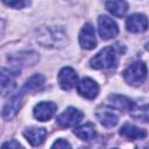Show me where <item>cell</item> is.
<instances>
[{"mask_svg": "<svg viewBox=\"0 0 149 149\" xmlns=\"http://www.w3.org/2000/svg\"><path fill=\"white\" fill-rule=\"evenodd\" d=\"M36 41L43 48L59 49L69 43V37L66 35V31L62 27L47 26L37 29Z\"/></svg>", "mask_w": 149, "mask_h": 149, "instance_id": "cell-1", "label": "cell"}, {"mask_svg": "<svg viewBox=\"0 0 149 149\" xmlns=\"http://www.w3.org/2000/svg\"><path fill=\"white\" fill-rule=\"evenodd\" d=\"M118 50L115 45H108L97 52L91 59L90 65L95 70L112 69L118 64Z\"/></svg>", "mask_w": 149, "mask_h": 149, "instance_id": "cell-2", "label": "cell"}, {"mask_svg": "<svg viewBox=\"0 0 149 149\" xmlns=\"http://www.w3.org/2000/svg\"><path fill=\"white\" fill-rule=\"evenodd\" d=\"M122 76L128 85L140 86L147 78V65L143 62H135L123 71Z\"/></svg>", "mask_w": 149, "mask_h": 149, "instance_id": "cell-3", "label": "cell"}, {"mask_svg": "<svg viewBox=\"0 0 149 149\" xmlns=\"http://www.w3.org/2000/svg\"><path fill=\"white\" fill-rule=\"evenodd\" d=\"M83 119H84V113L80 109L76 107H68L57 116L56 121L61 127L69 128L79 125Z\"/></svg>", "mask_w": 149, "mask_h": 149, "instance_id": "cell-4", "label": "cell"}, {"mask_svg": "<svg viewBox=\"0 0 149 149\" xmlns=\"http://www.w3.org/2000/svg\"><path fill=\"white\" fill-rule=\"evenodd\" d=\"M98 31L102 40L107 41L115 37L119 34V27L116 22L107 15H100L98 17Z\"/></svg>", "mask_w": 149, "mask_h": 149, "instance_id": "cell-5", "label": "cell"}, {"mask_svg": "<svg viewBox=\"0 0 149 149\" xmlns=\"http://www.w3.org/2000/svg\"><path fill=\"white\" fill-rule=\"evenodd\" d=\"M57 111V105L52 101H41L34 106L33 115L37 121L45 122L50 120Z\"/></svg>", "mask_w": 149, "mask_h": 149, "instance_id": "cell-6", "label": "cell"}, {"mask_svg": "<svg viewBox=\"0 0 149 149\" xmlns=\"http://www.w3.org/2000/svg\"><path fill=\"white\" fill-rule=\"evenodd\" d=\"M57 80H58V85L62 90L70 91L77 85L78 74L72 68L65 66V68H62L59 70L58 76H57Z\"/></svg>", "mask_w": 149, "mask_h": 149, "instance_id": "cell-7", "label": "cell"}, {"mask_svg": "<svg viewBox=\"0 0 149 149\" xmlns=\"http://www.w3.org/2000/svg\"><path fill=\"white\" fill-rule=\"evenodd\" d=\"M99 85L95 80H93L92 78H83L79 83H77V92L80 97L85 98V99H94L98 97L99 94Z\"/></svg>", "mask_w": 149, "mask_h": 149, "instance_id": "cell-8", "label": "cell"}, {"mask_svg": "<svg viewBox=\"0 0 149 149\" xmlns=\"http://www.w3.org/2000/svg\"><path fill=\"white\" fill-rule=\"evenodd\" d=\"M79 44L83 49L91 50L95 48L97 45V37H95V30L94 27L91 23H86L83 26V28L79 31Z\"/></svg>", "mask_w": 149, "mask_h": 149, "instance_id": "cell-9", "label": "cell"}, {"mask_svg": "<svg viewBox=\"0 0 149 149\" xmlns=\"http://www.w3.org/2000/svg\"><path fill=\"white\" fill-rule=\"evenodd\" d=\"M47 129L43 127H36V126H30L27 127L23 130V136L26 137V140L33 146V147H37L40 144H42L47 137Z\"/></svg>", "mask_w": 149, "mask_h": 149, "instance_id": "cell-10", "label": "cell"}, {"mask_svg": "<svg viewBox=\"0 0 149 149\" xmlns=\"http://www.w3.org/2000/svg\"><path fill=\"white\" fill-rule=\"evenodd\" d=\"M126 28L129 33L133 34L146 31L148 28L147 16L143 14H132L126 20Z\"/></svg>", "mask_w": 149, "mask_h": 149, "instance_id": "cell-11", "label": "cell"}, {"mask_svg": "<svg viewBox=\"0 0 149 149\" xmlns=\"http://www.w3.org/2000/svg\"><path fill=\"white\" fill-rule=\"evenodd\" d=\"M22 97H23V93L19 92V93L14 94L6 102V105L3 106L2 111H1V115L5 120H10L17 114V112L22 105Z\"/></svg>", "mask_w": 149, "mask_h": 149, "instance_id": "cell-12", "label": "cell"}, {"mask_svg": "<svg viewBox=\"0 0 149 149\" xmlns=\"http://www.w3.org/2000/svg\"><path fill=\"white\" fill-rule=\"evenodd\" d=\"M106 105L114 109H119V111H130L134 105V101L130 100L126 95L109 94L106 99Z\"/></svg>", "mask_w": 149, "mask_h": 149, "instance_id": "cell-13", "label": "cell"}, {"mask_svg": "<svg viewBox=\"0 0 149 149\" xmlns=\"http://www.w3.org/2000/svg\"><path fill=\"white\" fill-rule=\"evenodd\" d=\"M119 134L121 136H123L125 139L127 140H130V141H135V140H142L147 136V132L146 129L143 128H140V127H136L134 125H123L121 128H120V132Z\"/></svg>", "mask_w": 149, "mask_h": 149, "instance_id": "cell-14", "label": "cell"}, {"mask_svg": "<svg viewBox=\"0 0 149 149\" xmlns=\"http://www.w3.org/2000/svg\"><path fill=\"white\" fill-rule=\"evenodd\" d=\"M95 116H97L98 121L106 128H112V127L116 126L118 120H119L118 115L107 108H98L95 112Z\"/></svg>", "mask_w": 149, "mask_h": 149, "instance_id": "cell-15", "label": "cell"}, {"mask_svg": "<svg viewBox=\"0 0 149 149\" xmlns=\"http://www.w3.org/2000/svg\"><path fill=\"white\" fill-rule=\"evenodd\" d=\"M43 86H44V76H42L41 73H35L24 83L21 92L23 94L24 93H35V92H38L40 90H42Z\"/></svg>", "mask_w": 149, "mask_h": 149, "instance_id": "cell-16", "label": "cell"}, {"mask_svg": "<svg viewBox=\"0 0 149 149\" xmlns=\"http://www.w3.org/2000/svg\"><path fill=\"white\" fill-rule=\"evenodd\" d=\"M10 62L14 63L13 68L19 69V66H26V65H31L34 64L36 61H38V55L35 54V52H20L17 54V56H14V57H10L9 58Z\"/></svg>", "mask_w": 149, "mask_h": 149, "instance_id": "cell-17", "label": "cell"}, {"mask_svg": "<svg viewBox=\"0 0 149 149\" xmlns=\"http://www.w3.org/2000/svg\"><path fill=\"white\" fill-rule=\"evenodd\" d=\"M73 134L83 141H91L97 136V130H95V127L93 123L87 122V123L76 127L73 129Z\"/></svg>", "mask_w": 149, "mask_h": 149, "instance_id": "cell-18", "label": "cell"}, {"mask_svg": "<svg viewBox=\"0 0 149 149\" xmlns=\"http://www.w3.org/2000/svg\"><path fill=\"white\" fill-rule=\"evenodd\" d=\"M20 73V70L15 68H0V85L5 88L15 84V78Z\"/></svg>", "mask_w": 149, "mask_h": 149, "instance_id": "cell-19", "label": "cell"}, {"mask_svg": "<svg viewBox=\"0 0 149 149\" xmlns=\"http://www.w3.org/2000/svg\"><path fill=\"white\" fill-rule=\"evenodd\" d=\"M105 7L106 9L114 16H118V17H121L123 16L127 10H128V3L126 1H122V0H118V1H107L105 3Z\"/></svg>", "mask_w": 149, "mask_h": 149, "instance_id": "cell-20", "label": "cell"}, {"mask_svg": "<svg viewBox=\"0 0 149 149\" xmlns=\"http://www.w3.org/2000/svg\"><path fill=\"white\" fill-rule=\"evenodd\" d=\"M129 112H130L132 118L140 120L142 122L148 121V105H147V102H144L143 105H139V104L134 102V105Z\"/></svg>", "mask_w": 149, "mask_h": 149, "instance_id": "cell-21", "label": "cell"}, {"mask_svg": "<svg viewBox=\"0 0 149 149\" xmlns=\"http://www.w3.org/2000/svg\"><path fill=\"white\" fill-rule=\"evenodd\" d=\"M3 3L8 7L15 8V9H22L24 7H28L30 5L29 1H22V0H16V1H3Z\"/></svg>", "mask_w": 149, "mask_h": 149, "instance_id": "cell-22", "label": "cell"}, {"mask_svg": "<svg viewBox=\"0 0 149 149\" xmlns=\"http://www.w3.org/2000/svg\"><path fill=\"white\" fill-rule=\"evenodd\" d=\"M50 149H72V147H71V144H70L66 140H64V139H58V140H56V141L52 143V146H51Z\"/></svg>", "mask_w": 149, "mask_h": 149, "instance_id": "cell-23", "label": "cell"}, {"mask_svg": "<svg viewBox=\"0 0 149 149\" xmlns=\"http://www.w3.org/2000/svg\"><path fill=\"white\" fill-rule=\"evenodd\" d=\"M0 149H24L21 143H19L16 140H9L5 142Z\"/></svg>", "mask_w": 149, "mask_h": 149, "instance_id": "cell-24", "label": "cell"}, {"mask_svg": "<svg viewBox=\"0 0 149 149\" xmlns=\"http://www.w3.org/2000/svg\"><path fill=\"white\" fill-rule=\"evenodd\" d=\"M5 28H6V23H5V21L2 19H0V40L5 35Z\"/></svg>", "mask_w": 149, "mask_h": 149, "instance_id": "cell-25", "label": "cell"}, {"mask_svg": "<svg viewBox=\"0 0 149 149\" xmlns=\"http://www.w3.org/2000/svg\"><path fill=\"white\" fill-rule=\"evenodd\" d=\"M113 149H116V148H113Z\"/></svg>", "mask_w": 149, "mask_h": 149, "instance_id": "cell-26", "label": "cell"}]
</instances>
